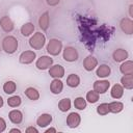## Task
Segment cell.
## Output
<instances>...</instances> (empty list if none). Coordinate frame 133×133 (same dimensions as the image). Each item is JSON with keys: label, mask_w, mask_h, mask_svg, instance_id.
Listing matches in <instances>:
<instances>
[{"label": "cell", "mask_w": 133, "mask_h": 133, "mask_svg": "<svg viewBox=\"0 0 133 133\" xmlns=\"http://www.w3.org/2000/svg\"><path fill=\"white\" fill-rule=\"evenodd\" d=\"M1 46H2V50L6 54H14L17 52V50L19 48V42L15 36L6 35L2 39Z\"/></svg>", "instance_id": "1"}, {"label": "cell", "mask_w": 133, "mask_h": 133, "mask_svg": "<svg viewBox=\"0 0 133 133\" xmlns=\"http://www.w3.org/2000/svg\"><path fill=\"white\" fill-rule=\"evenodd\" d=\"M46 45V36L42 32H35L33 33L29 38V46L33 50H41Z\"/></svg>", "instance_id": "2"}, {"label": "cell", "mask_w": 133, "mask_h": 133, "mask_svg": "<svg viewBox=\"0 0 133 133\" xmlns=\"http://www.w3.org/2000/svg\"><path fill=\"white\" fill-rule=\"evenodd\" d=\"M46 50L50 56H58L62 51V42L58 38H51L47 44Z\"/></svg>", "instance_id": "3"}, {"label": "cell", "mask_w": 133, "mask_h": 133, "mask_svg": "<svg viewBox=\"0 0 133 133\" xmlns=\"http://www.w3.org/2000/svg\"><path fill=\"white\" fill-rule=\"evenodd\" d=\"M62 58L66 62H75L79 58V53L75 47L66 46L64 49H62Z\"/></svg>", "instance_id": "4"}, {"label": "cell", "mask_w": 133, "mask_h": 133, "mask_svg": "<svg viewBox=\"0 0 133 133\" xmlns=\"http://www.w3.org/2000/svg\"><path fill=\"white\" fill-rule=\"evenodd\" d=\"M52 64H53V58L48 55H42L35 61V66L39 71L48 70Z\"/></svg>", "instance_id": "5"}, {"label": "cell", "mask_w": 133, "mask_h": 133, "mask_svg": "<svg viewBox=\"0 0 133 133\" xmlns=\"http://www.w3.org/2000/svg\"><path fill=\"white\" fill-rule=\"evenodd\" d=\"M36 59V53L32 50L23 51L19 56V61L22 64H30Z\"/></svg>", "instance_id": "6"}, {"label": "cell", "mask_w": 133, "mask_h": 133, "mask_svg": "<svg viewBox=\"0 0 133 133\" xmlns=\"http://www.w3.org/2000/svg\"><path fill=\"white\" fill-rule=\"evenodd\" d=\"M92 86H94V90H96L99 95H102L108 91V89L110 88V82L106 79H100V80H96Z\"/></svg>", "instance_id": "7"}, {"label": "cell", "mask_w": 133, "mask_h": 133, "mask_svg": "<svg viewBox=\"0 0 133 133\" xmlns=\"http://www.w3.org/2000/svg\"><path fill=\"white\" fill-rule=\"evenodd\" d=\"M81 124V115L77 112H71L66 116V126L71 129H75L79 127Z\"/></svg>", "instance_id": "8"}, {"label": "cell", "mask_w": 133, "mask_h": 133, "mask_svg": "<svg viewBox=\"0 0 133 133\" xmlns=\"http://www.w3.org/2000/svg\"><path fill=\"white\" fill-rule=\"evenodd\" d=\"M119 27L124 33L128 35L133 34V21L131 18H123L119 21Z\"/></svg>", "instance_id": "9"}, {"label": "cell", "mask_w": 133, "mask_h": 133, "mask_svg": "<svg viewBox=\"0 0 133 133\" xmlns=\"http://www.w3.org/2000/svg\"><path fill=\"white\" fill-rule=\"evenodd\" d=\"M48 70H49V75L52 78L61 79L64 76V73H65L64 68L61 64H52Z\"/></svg>", "instance_id": "10"}, {"label": "cell", "mask_w": 133, "mask_h": 133, "mask_svg": "<svg viewBox=\"0 0 133 133\" xmlns=\"http://www.w3.org/2000/svg\"><path fill=\"white\" fill-rule=\"evenodd\" d=\"M0 27H1V29H2L4 32L9 33V32H11V31L14 30L15 24H14L12 20H11L9 17L3 16V17L0 19Z\"/></svg>", "instance_id": "11"}, {"label": "cell", "mask_w": 133, "mask_h": 133, "mask_svg": "<svg viewBox=\"0 0 133 133\" xmlns=\"http://www.w3.org/2000/svg\"><path fill=\"white\" fill-rule=\"evenodd\" d=\"M98 66V59L92 56V55H88L84 58L83 60V68L85 71L87 72H91L94 71L96 68Z\"/></svg>", "instance_id": "12"}, {"label": "cell", "mask_w": 133, "mask_h": 133, "mask_svg": "<svg viewBox=\"0 0 133 133\" xmlns=\"http://www.w3.org/2000/svg\"><path fill=\"white\" fill-rule=\"evenodd\" d=\"M96 69H97L96 70V75L100 79H105V78L109 77L110 74H111V68L108 64H105V63L100 64Z\"/></svg>", "instance_id": "13"}, {"label": "cell", "mask_w": 133, "mask_h": 133, "mask_svg": "<svg viewBox=\"0 0 133 133\" xmlns=\"http://www.w3.org/2000/svg\"><path fill=\"white\" fill-rule=\"evenodd\" d=\"M52 121H53V117L50 113H42L36 118V125L39 128H46L52 123Z\"/></svg>", "instance_id": "14"}, {"label": "cell", "mask_w": 133, "mask_h": 133, "mask_svg": "<svg viewBox=\"0 0 133 133\" xmlns=\"http://www.w3.org/2000/svg\"><path fill=\"white\" fill-rule=\"evenodd\" d=\"M63 90V82L58 78H53L50 83V91L53 95H59Z\"/></svg>", "instance_id": "15"}, {"label": "cell", "mask_w": 133, "mask_h": 133, "mask_svg": "<svg viewBox=\"0 0 133 133\" xmlns=\"http://www.w3.org/2000/svg\"><path fill=\"white\" fill-rule=\"evenodd\" d=\"M128 56H129V53L127 52V50H125L123 48H118V49L114 50L112 53V58L115 62H123V61L127 60Z\"/></svg>", "instance_id": "16"}, {"label": "cell", "mask_w": 133, "mask_h": 133, "mask_svg": "<svg viewBox=\"0 0 133 133\" xmlns=\"http://www.w3.org/2000/svg\"><path fill=\"white\" fill-rule=\"evenodd\" d=\"M8 118L12 124L19 125L23 122V113L19 109H12L8 113Z\"/></svg>", "instance_id": "17"}, {"label": "cell", "mask_w": 133, "mask_h": 133, "mask_svg": "<svg viewBox=\"0 0 133 133\" xmlns=\"http://www.w3.org/2000/svg\"><path fill=\"white\" fill-rule=\"evenodd\" d=\"M38 26L43 31H47L50 26V15L48 11L43 12L38 18Z\"/></svg>", "instance_id": "18"}, {"label": "cell", "mask_w": 133, "mask_h": 133, "mask_svg": "<svg viewBox=\"0 0 133 133\" xmlns=\"http://www.w3.org/2000/svg\"><path fill=\"white\" fill-rule=\"evenodd\" d=\"M35 27L33 25V23L31 22H27V23H24L21 28H20V32L23 36L25 37H28V36H31L33 34V31H34Z\"/></svg>", "instance_id": "19"}, {"label": "cell", "mask_w": 133, "mask_h": 133, "mask_svg": "<svg viewBox=\"0 0 133 133\" xmlns=\"http://www.w3.org/2000/svg\"><path fill=\"white\" fill-rule=\"evenodd\" d=\"M80 82H81L80 77H79L77 74H75V73H72V74H70V75L66 77V85H68L69 87H71V88H76V87H78V86L80 85Z\"/></svg>", "instance_id": "20"}, {"label": "cell", "mask_w": 133, "mask_h": 133, "mask_svg": "<svg viewBox=\"0 0 133 133\" xmlns=\"http://www.w3.org/2000/svg\"><path fill=\"white\" fill-rule=\"evenodd\" d=\"M110 96L112 99H115V100L121 99L124 96V87L118 83L114 84L110 89Z\"/></svg>", "instance_id": "21"}, {"label": "cell", "mask_w": 133, "mask_h": 133, "mask_svg": "<svg viewBox=\"0 0 133 133\" xmlns=\"http://www.w3.org/2000/svg\"><path fill=\"white\" fill-rule=\"evenodd\" d=\"M119 72L123 75H130L133 74V61L132 60H125L119 65Z\"/></svg>", "instance_id": "22"}, {"label": "cell", "mask_w": 133, "mask_h": 133, "mask_svg": "<svg viewBox=\"0 0 133 133\" xmlns=\"http://www.w3.org/2000/svg\"><path fill=\"white\" fill-rule=\"evenodd\" d=\"M2 89L6 95H14L17 90V83L12 80H7L3 83Z\"/></svg>", "instance_id": "23"}, {"label": "cell", "mask_w": 133, "mask_h": 133, "mask_svg": "<svg viewBox=\"0 0 133 133\" xmlns=\"http://www.w3.org/2000/svg\"><path fill=\"white\" fill-rule=\"evenodd\" d=\"M25 96L30 100V101H37L39 99V91L35 88V87H32V86H29L25 89Z\"/></svg>", "instance_id": "24"}, {"label": "cell", "mask_w": 133, "mask_h": 133, "mask_svg": "<svg viewBox=\"0 0 133 133\" xmlns=\"http://www.w3.org/2000/svg\"><path fill=\"white\" fill-rule=\"evenodd\" d=\"M121 85H122L124 88L131 90V89L133 88V74L124 75V76L121 78Z\"/></svg>", "instance_id": "25"}, {"label": "cell", "mask_w": 133, "mask_h": 133, "mask_svg": "<svg viewBox=\"0 0 133 133\" xmlns=\"http://www.w3.org/2000/svg\"><path fill=\"white\" fill-rule=\"evenodd\" d=\"M108 107H109V112L114 114H117L124 110V104L119 101H113L108 103Z\"/></svg>", "instance_id": "26"}, {"label": "cell", "mask_w": 133, "mask_h": 133, "mask_svg": "<svg viewBox=\"0 0 133 133\" xmlns=\"http://www.w3.org/2000/svg\"><path fill=\"white\" fill-rule=\"evenodd\" d=\"M72 106V102L70 98H62L59 102H58V109L61 112H66L71 109Z\"/></svg>", "instance_id": "27"}, {"label": "cell", "mask_w": 133, "mask_h": 133, "mask_svg": "<svg viewBox=\"0 0 133 133\" xmlns=\"http://www.w3.org/2000/svg\"><path fill=\"white\" fill-rule=\"evenodd\" d=\"M99 99H100V95H99L96 90L90 89V90H88V91L86 92L85 100H86V102H87V103L95 104V103H97V102L99 101Z\"/></svg>", "instance_id": "28"}, {"label": "cell", "mask_w": 133, "mask_h": 133, "mask_svg": "<svg viewBox=\"0 0 133 133\" xmlns=\"http://www.w3.org/2000/svg\"><path fill=\"white\" fill-rule=\"evenodd\" d=\"M22 104V98L18 95H14V96H10L8 99H7V105L11 108H17L19 107L20 105Z\"/></svg>", "instance_id": "29"}, {"label": "cell", "mask_w": 133, "mask_h": 133, "mask_svg": "<svg viewBox=\"0 0 133 133\" xmlns=\"http://www.w3.org/2000/svg\"><path fill=\"white\" fill-rule=\"evenodd\" d=\"M87 106V102L83 97H77L74 100V107L78 110H84Z\"/></svg>", "instance_id": "30"}, {"label": "cell", "mask_w": 133, "mask_h": 133, "mask_svg": "<svg viewBox=\"0 0 133 133\" xmlns=\"http://www.w3.org/2000/svg\"><path fill=\"white\" fill-rule=\"evenodd\" d=\"M97 113L99 115H107L109 113V107H108V103H101L100 105L97 106V109H96Z\"/></svg>", "instance_id": "31"}, {"label": "cell", "mask_w": 133, "mask_h": 133, "mask_svg": "<svg viewBox=\"0 0 133 133\" xmlns=\"http://www.w3.org/2000/svg\"><path fill=\"white\" fill-rule=\"evenodd\" d=\"M6 127H7L6 121H5L3 117H0V133L4 132V131L6 130Z\"/></svg>", "instance_id": "32"}, {"label": "cell", "mask_w": 133, "mask_h": 133, "mask_svg": "<svg viewBox=\"0 0 133 133\" xmlns=\"http://www.w3.org/2000/svg\"><path fill=\"white\" fill-rule=\"evenodd\" d=\"M25 132H26V133H38V129H36L35 127H32V126H30V127L26 128Z\"/></svg>", "instance_id": "33"}, {"label": "cell", "mask_w": 133, "mask_h": 133, "mask_svg": "<svg viewBox=\"0 0 133 133\" xmlns=\"http://www.w3.org/2000/svg\"><path fill=\"white\" fill-rule=\"evenodd\" d=\"M59 2H60V0H46V3L49 6H56Z\"/></svg>", "instance_id": "34"}, {"label": "cell", "mask_w": 133, "mask_h": 133, "mask_svg": "<svg viewBox=\"0 0 133 133\" xmlns=\"http://www.w3.org/2000/svg\"><path fill=\"white\" fill-rule=\"evenodd\" d=\"M56 132H57V130L55 128H53V127H50V128L45 130V133H56Z\"/></svg>", "instance_id": "35"}, {"label": "cell", "mask_w": 133, "mask_h": 133, "mask_svg": "<svg viewBox=\"0 0 133 133\" xmlns=\"http://www.w3.org/2000/svg\"><path fill=\"white\" fill-rule=\"evenodd\" d=\"M129 16H130V18L133 17V4L129 5Z\"/></svg>", "instance_id": "36"}, {"label": "cell", "mask_w": 133, "mask_h": 133, "mask_svg": "<svg viewBox=\"0 0 133 133\" xmlns=\"http://www.w3.org/2000/svg\"><path fill=\"white\" fill-rule=\"evenodd\" d=\"M9 132H10V133H12V132L21 133V130H20V129H18V128H12V129H10V130H9Z\"/></svg>", "instance_id": "37"}, {"label": "cell", "mask_w": 133, "mask_h": 133, "mask_svg": "<svg viewBox=\"0 0 133 133\" xmlns=\"http://www.w3.org/2000/svg\"><path fill=\"white\" fill-rule=\"evenodd\" d=\"M3 105H4V100H3V98L0 96V108H2Z\"/></svg>", "instance_id": "38"}]
</instances>
